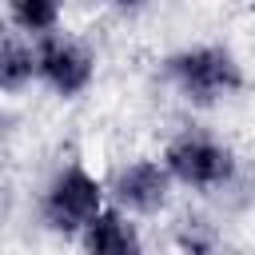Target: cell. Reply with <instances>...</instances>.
<instances>
[{
  "label": "cell",
  "instance_id": "277c9868",
  "mask_svg": "<svg viewBox=\"0 0 255 255\" xmlns=\"http://www.w3.org/2000/svg\"><path fill=\"white\" fill-rule=\"evenodd\" d=\"M36 72L60 96H76L92 84V56L64 36H44L36 44Z\"/></svg>",
  "mask_w": 255,
  "mask_h": 255
},
{
  "label": "cell",
  "instance_id": "ba28073f",
  "mask_svg": "<svg viewBox=\"0 0 255 255\" xmlns=\"http://www.w3.org/2000/svg\"><path fill=\"white\" fill-rule=\"evenodd\" d=\"M8 16L24 32H52L56 20H60V8L48 4V0H16V4H8Z\"/></svg>",
  "mask_w": 255,
  "mask_h": 255
},
{
  "label": "cell",
  "instance_id": "52a82bcc",
  "mask_svg": "<svg viewBox=\"0 0 255 255\" xmlns=\"http://www.w3.org/2000/svg\"><path fill=\"white\" fill-rule=\"evenodd\" d=\"M32 72H36V52L24 48V44H16V40L8 36L4 48H0V84H4V92L24 88V84L32 80Z\"/></svg>",
  "mask_w": 255,
  "mask_h": 255
},
{
  "label": "cell",
  "instance_id": "6da1fadb",
  "mask_svg": "<svg viewBox=\"0 0 255 255\" xmlns=\"http://www.w3.org/2000/svg\"><path fill=\"white\" fill-rule=\"evenodd\" d=\"M167 72L171 80L179 84V92L195 104H211L227 92H235L243 84V72L239 64L223 52V48H191V52H179L167 60Z\"/></svg>",
  "mask_w": 255,
  "mask_h": 255
},
{
  "label": "cell",
  "instance_id": "5b68a950",
  "mask_svg": "<svg viewBox=\"0 0 255 255\" xmlns=\"http://www.w3.org/2000/svg\"><path fill=\"white\" fill-rule=\"evenodd\" d=\"M116 195L131 211H159L167 203V171L159 163H151V159H139V163H131V167L120 171Z\"/></svg>",
  "mask_w": 255,
  "mask_h": 255
},
{
  "label": "cell",
  "instance_id": "8992f818",
  "mask_svg": "<svg viewBox=\"0 0 255 255\" xmlns=\"http://www.w3.org/2000/svg\"><path fill=\"white\" fill-rule=\"evenodd\" d=\"M84 247L88 255H143L135 227L120 211H100L84 231Z\"/></svg>",
  "mask_w": 255,
  "mask_h": 255
},
{
  "label": "cell",
  "instance_id": "7a4b0ae2",
  "mask_svg": "<svg viewBox=\"0 0 255 255\" xmlns=\"http://www.w3.org/2000/svg\"><path fill=\"white\" fill-rule=\"evenodd\" d=\"M100 199H104L100 179L88 175L84 167H68V171L48 187V195H44V219H48V227H56V231H64V235H72V231H80V227L88 231V223L104 211Z\"/></svg>",
  "mask_w": 255,
  "mask_h": 255
},
{
  "label": "cell",
  "instance_id": "3957f363",
  "mask_svg": "<svg viewBox=\"0 0 255 255\" xmlns=\"http://www.w3.org/2000/svg\"><path fill=\"white\" fill-rule=\"evenodd\" d=\"M167 171L191 187H215V183H227L231 171H235V159L227 147L203 139V135H179L171 147H167Z\"/></svg>",
  "mask_w": 255,
  "mask_h": 255
},
{
  "label": "cell",
  "instance_id": "9c48e42d",
  "mask_svg": "<svg viewBox=\"0 0 255 255\" xmlns=\"http://www.w3.org/2000/svg\"><path fill=\"white\" fill-rule=\"evenodd\" d=\"M179 243H183V251H191V255H207V235H203L195 223L179 235Z\"/></svg>",
  "mask_w": 255,
  "mask_h": 255
}]
</instances>
